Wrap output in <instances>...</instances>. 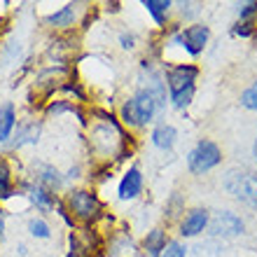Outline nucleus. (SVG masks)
<instances>
[{
	"label": "nucleus",
	"mask_w": 257,
	"mask_h": 257,
	"mask_svg": "<svg viewBox=\"0 0 257 257\" xmlns=\"http://www.w3.org/2000/svg\"><path fill=\"white\" fill-rule=\"evenodd\" d=\"M224 190L236 201L257 208V176H252L248 171H229L224 178Z\"/></svg>",
	"instance_id": "3"
},
{
	"label": "nucleus",
	"mask_w": 257,
	"mask_h": 257,
	"mask_svg": "<svg viewBox=\"0 0 257 257\" xmlns=\"http://www.w3.org/2000/svg\"><path fill=\"white\" fill-rule=\"evenodd\" d=\"M241 105L248 110H257V82H252L250 87L241 94Z\"/></svg>",
	"instance_id": "17"
},
{
	"label": "nucleus",
	"mask_w": 257,
	"mask_h": 257,
	"mask_svg": "<svg viewBox=\"0 0 257 257\" xmlns=\"http://www.w3.org/2000/svg\"><path fill=\"white\" fill-rule=\"evenodd\" d=\"M159 257H185V245L178 243V241H173V243H166V248H164V252Z\"/></svg>",
	"instance_id": "19"
},
{
	"label": "nucleus",
	"mask_w": 257,
	"mask_h": 257,
	"mask_svg": "<svg viewBox=\"0 0 257 257\" xmlns=\"http://www.w3.org/2000/svg\"><path fill=\"white\" fill-rule=\"evenodd\" d=\"M68 201H70L73 213L77 217H82V220H91V217H96L101 213V203H98V199L91 192H84V190L73 192Z\"/></svg>",
	"instance_id": "6"
},
{
	"label": "nucleus",
	"mask_w": 257,
	"mask_h": 257,
	"mask_svg": "<svg viewBox=\"0 0 257 257\" xmlns=\"http://www.w3.org/2000/svg\"><path fill=\"white\" fill-rule=\"evenodd\" d=\"M143 190V176L138 169H131L126 176L122 178V183H119V196L122 199H134L138 196Z\"/></svg>",
	"instance_id": "9"
},
{
	"label": "nucleus",
	"mask_w": 257,
	"mask_h": 257,
	"mask_svg": "<svg viewBox=\"0 0 257 257\" xmlns=\"http://www.w3.org/2000/svg\"><path fill=\"white\" fill-rule=\"evenodd\" d=\"M222 159V152L213 141H201L196 143V148L187 157V166L192 173H206V171L215 169Z\"/></svg>",
	"instance_id": "4"
},
{
	"label": "nucleus",
	"mask_w": 257,
	"mask_h": 257,
	"mask_svg": "<svg viewBox=\"0 0 257 257\" xmlns=\"http://www.w3.org/2000/svg\"><path fill=\"white\" fill-rule=\"evenodd\" d=\"M143 7H148V12L155 17L157 24H164V21H166V14H169L171 3L169 0H145Z\"/></svg>",
	"instance_id": "13"
},
{
	"label": "nucleus",
	"mask_w": 257,
	"mask_h": 257,
	"mask_svg": "<svg viewBox=\"0 0 257 257\" xmlns=\"http://www.w3.org/2000/svg\"><path fill=\"white\" fill-rule=\"evenodd\" d=\"M252 155H255V162H257V141H255V148H252Z\"/></svg>",
	"instance_id": "24"
},
{
	"label": "nucleus",
	"mask_w": 257,
	"mask_h": 257,
	"mask_svg": "<svg viewBox=\"0 0 257 257\" xmlns=\"http://www.w3.org/2000/svg\"><path fill=\"white\" fill-rule=\"evenodd\" d=\"M70 21H73V5L61 7L59 12L49 17V24H54V26H70Z\"/></svg>",
	"instance_id": "15"
},
{
	"label": "nucleus",
	"mask_w": 257,
	"mask_h": 257,
	"mask_svg": "<svg viewBox=\"0 0 257 257\" xmlns=\"http://www.w3.org/2000/svg\"><path fill=\"white\" fill-rule=\"evenodd\" d=\"M14 108L7 103V105H3L0 108V141H7L10 138V134H12L14 128Z\"/></svg>",
	"instance_id": "12"
},
{
	"label": "nucleus",
	"mask_w": 257,
	"mask_h": 257,
	"mask_svg": "<svg viewBox=\"0 0 257 257\" xmlns=\"http://www.w3.org/2000/svg\"><path fill=\"white\" fill-rule=\"evenodd\" d=\"M252 14H257V3H243V5H238V17H241V21H250Z\"/></svg>",
	"instance_id": "20"
},
{
	"label": "nucleus",
	"mask_w": 257,
	"mask_h": 257,
	"mask_svg": "<svg viewBox=\"0 0 257 257\" xmlns=\"http://www.w3.org/2000/svg\"><path fill=\"white\" fill-rule=\"evenodd\" d=\"M208 26H201V24H196V26H190L185 28L183 33H180V38H178V42H183V47L190 52L192 56H199L203 52V47H206V42H208Z\"/></svg>",
	"instance_id": "7"
},
{
	"label": "nucleus",
	"mask_w": 257,
	"mask_h": 257,
	"mask_svg": "<svg viewBox=\"0 0 257 257\" xmlns=\"http://www.w3.org/2000/svg\"><path fill=\"white\" fill-rule=\"evenodd\" d=\"M45 183L59 185V173H56L54 169H45Z\"/></svg>",
	"instance_id": "22"
},
{
	"label": "nucleus",
	"mask_w": 257,
	"mask_h": 257,
	"mask_svg": "<svg viewBox=\"0 0 257 257\" xmlns=\"http://www.w3.org/2000/svg\"><path fill=\"white\" fill-rule=\"evenodd\" d=\"M31 196H33V201L40 206L42 210H49L54 208V199H52V194H49L45 187H35L33 192H31Z\"/></svg>",
	"instance_id": "14"
},
{
	"label": "nucleus",
	"mask_w": 257,
	"mask_h": 257,
	"mask_svg": "<svg viewBox=\"0 0 257 257\" xmlns=\"http://www.w3.org/2000/svg\"><path fill=\"white\" fill-rule=\"evenodd\" d=\"M122 47H134V35H122Z\"/></svg>",
	"instance_id": "23"
},
{
	"label": "nucleus",
	"mask_w": 257,
	"mask_h": 257,
	"mask_svg": "<svg viewBox=\"0 0 257 257\" xmlns=\"http://www.w3.org/2000/svg\"><path fill=\"white\" fill-rule=\"evenodd\" d=\"M208 231L213 236H238L243 231V220L236 213L217 210L213 217H208Z\"/></svg>",
	"instance_id": "5"
},
{
	"label": "nucleus",
	"mask_w": 257,
	"mask_h": 257,
	"mask_svg": "<svg viewBox=\"0 0 257 257\" xmlns=\"http://www.w3.org/2000/svg\"><path fill=\"white\" fill-rule=\"evenodd\" d=\"M206 227H208V210L194 208L190 215L183 220L180 234H183V236H196V234H201Z\"/></svg>",
	"instance_id": "8"
},
{
	"label": "nucleus",
	"mask_w": 257,
	"mask_h": 257,
	"mask_svg": "<svg viewBox=\"0 0 257 257\" xmlns=\"http://www.w3.org/2000/svg\"><path fill=\"white\" fill-rule=\"evenodd\" d=\"M28 229H31V234L38 238H47L49 236V227L45 220H31V224H28Z\"/></svg>",
	"instance_id": "18"
},
{
	"label": "nucleus",
	"mask_w": 257,
	"mask_h": 257,
	"mask_svg": "<svg viewBox=\"0 0 257 257\" xmlns=\"http://www.w3.org/2000/svg\"><path fill=\"white\" fill-rule=\"evenodd\" d=\"M234 33L236 35H243V38H248V35L255 33V21H238L236 26H234Z\"/></svg>",
	"instance_id": "21"
},
{
	"label": "nucleus",
	"mask_w": 257,
	"mask_h": 257,
	"mask_svg": "<svg viewBox=\"0 0 257 257\" xmlns=\"http://www.w3.org/2000/svg\"><path fill=\"white\" fill-rule=\"evenodd\" d=\"M176 138H178L176 128L166 126V124H164V126H157L155 134H152V143H155L159 150H171L176 145Z\"/></svg>",
	"instance_id": "10"
},
{
	"label": "nucleus",
	"mask_w": 257,
	"mask_h": 257,
	"mask_svg": "<svg viewBox=\"0 0 257 257\" xmlns=\"http://www.w3.org/2000/svg\"><path fill=\"white\" fill-rule=\"evenodd\" d=\"M199 68L194 66H176L169 70V91L176 108H185L194 96V80Z\"/></svg>",
	"instance_id": "2"
},
{
	"label": "nucleus",
	"mask_w": 257,
	"mask_h": 257,
	"mask_svg": "<svg viewBox=\"0 0 257 257\" xmlns=\"http://www.w3.org/2000/svg\"><path fill=\"white\" fill-rule=\"evenodd\" d=\"M162 103H164L162 89H157V91H152V89H143V91L136 94V98H131L128 103H124V108H122L124 122L131 124V126L148 124L150 119L155 117V112L159 110Z\"/></svg>",
	"instance_id": "1"
},
{
	"label": "nucleus",
	"mask_w": 257,
	"mask_h": 257,
	"mask_svg": "<svg viewBox=\"0 0 257 257\" xmlns=\"http://www.w3.org/2000/svg\"><path fill=\"white\" fill-rule=\"evenodd\" d=\"M166 248V236H164L162 229H152L145 238V250H148L150 257H159Z\"/></svg>",
	"instance_id": "11"
},
{
	"label": "nucleus",
	"mask_w": 257,
	"mask_h": 257,
	"mask_svg": "<svg viewBox=\"0 0 257 257\" xmlns=\"http://www.w3.org/2000/svg\"><path fill=\"white\" fill-rule=\"evenodd\" d=\"M12 194V178H10V169L5 162H0V199H7Z\"/></svg>",
	"instance_id": "16"
}]
</instances>
